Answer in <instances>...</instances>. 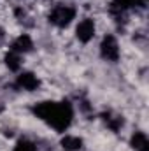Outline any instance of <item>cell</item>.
<instances>
[{"label":"cell","mask_w":149,"mask_h":151,"mask_svg":"<svg viewBox=\"0 0 149 151\" xmlns=\"http://www.w3.org/2000/svg\"><path fill=\"white\" fill-rule=\"evenodd\" d=\"M34 114L56 132H65L72 123L74 109L70 102H39L34 106Z\"/></svg>","instance_id":"obj_1"},{"label":"cell","mask_w":149,"mask_h":151,"mask_svg":"<svg viewBox=\"0 0 149 151\" xmlns=\"http://www.w3.org/2000/svg\"><path fill=\"white\" fill-rule=\"evenodd\" d=\"M75 11L74 5H69V4H60V5H54L49 12V21L58 27V28H65L69 27L72 21L75 19Z\"/></svg>","instance_id":"obj_2"},{"label":"cell","mask_w":149,"mask_h":151,"mask_svg":"<svg viewBox=\"0 0 149 151\" xmlns=\"http://www.w3.org/2000/svg\"><path fill=\"white\" fill-rule=\"evenodd\" d=\"M119 53L121 51H119L117 39L114 35H111V34H107L100 42V55H102V58L107 60V62H117L119 60Z\"/></svg>","instance_id":"obj_3"},{"label":"cell","mask_w":149,"mask_h":151,"mask_svg":"<svg viewBox=\"0 0 149 151\" xmlns=\"http://www.w3.org/2000/svg\"><path fill=\"white\" fill-rule=\"evenodd\" d=\"M95 30H97L95 21H93L91 18H84V19H81V21L77 23V27H75V37H77L79 42L88 44L91 39L95 37Z\"/></svg>","instance_id":"obj_4"},{"label":"cell","mask_w":149,"mask_h":151,"mask_svg":"<svg viewBox=\"0 0 149 151\" xmlns=\"http://www.w3.org/2000/svg\"><path fill=\"white\" fill-rule=\"evenodd\" d=\"M16 86L23 91H35L40 86V79L34 72H21L16 77Z\"/></svg>","instance_id":"obj_5"},{"label":"cell","mask_w":149,"mask_h":151,"mask_svg":"<svg viewBox=\"0 0 149 151\" xmlns=\"http://www.w3.org/2000/svg\"><path fill=\"white\" fill-rule=\"evenodd\" d=\"M34 49V40L28 34H21L12 40L11 44V51L18 53V55H25V53H30Z\"/></svg>","instance_id":"obj_6"},{"label":"cell","mask_w":149,"mask_h":151,"mask_svg":"<svg viewBox=\"0 0 149 151\" xmlns=\"http://www.w3.org/2000/svg\"><path fill=\"white\" fill-rule=\"evenodd\" d=\"M130 144L135 151H149V141L144 132H133V135L130 139Z\"/></svg>","instance_id":"obj_7"},{"label":"cell","mask_w":149,"mask_h":151,"mask_svg":"<svg viewBox=\"0 0 149 151\" xmlns=\"http://www.w3.org/2000/svg\"><path fill=\"white\" fill-rule=\"evenodd\" d=\"M128 9H130L128 0H111V4H109V11L116 18H123Z\"/></svg>","instance_id":"obj_8"},{"label":"cell","mask_w":149,"mask_h":151,"mask_svg":"<svg viewBox=\"0 0 149 151\" xmlns=\"http://www.w3.org/2000/svg\"><path fill=\"white\" fill-rule=\"evenodd\" d=\"M65 151H79L82 148V139L79 135H65L60 142Z\"/></svg>","instance_id":"obj_9"},{"label":"cell","mask_w":149,"mask_h":151,"mask_svg":"<svg viewBox=\"0 0 149 151\" xmlns=\"http://www.w3.org/2000/svg\"><path fill=\"white\" fill-rule=\"evenodd\" d=\"M5 65H7L9 70L18 72V70L21 69V65H23V62H21V55H18V53H14V51H9V53L5 55Z\"/></svg>","instance_id":"obj_10"},{"label":"cell","mask_w":149,"mask_h":151,"mask_svg":"<svg viewBox=\"0 0 149 151\" xmlns=\"http://www.w3.org/2000/svg\"><path fill=\"white\" fill-rule=\"evenodd\" d=\"M104 119H105V125L111 128L112 132L121 130V128H123V125H125V119H123L121 116L112 114V113H105V114H104Z\"/></svg>","instance_id":"obj_11"},{"label":"cell","mask_w":149,"mask_h":151,"mask_svg":"<svg viewBox=\"0 0 149 151\" xmlns=\"http://www.w3.org/2000/svg\"><path fill=\"white\" fill-rule=\"evenodd\" d=\"M12 151H37V146H35L32 141H28V139H21V141L14 146Z\"/></svg>","instance_id":"obj_12"},{"label":"cell","mask_w":149,"mask_h":151,"mask_svg":"<svg viewBox=\"0 0 149 151\" xmlns=\"http://www.w3.org/2000/svg\"><path fill=\"white\" fill-rule=\"evenodd\" d=\"M146 4H148V0H128V5L133 9H142V7H146Z\"/></svg>","instance_id":"obj_13"},{"label":"cell","mask_w":149,"mask_h":151,"mask_svg":"<svg viewBox=\"0 0 149 151\" xmlns=\"http://www.w3.org/2000/svg\"><path fill=\"white\" fill-rule=\"evenodd\" d=\"M0 109H2V106H0Z\"/></svg>","instance_id":"obj_14"}]
</instances>
